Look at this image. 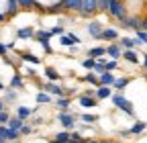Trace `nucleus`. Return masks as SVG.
Here are the masks:
<instances>
[{
  "label": "nucleus",
  "mask_w": 147,
  "mask_h": 143,
  "mask_svg": "<svg viewBox=\"0 0 147 143\" xmlns=\"http://www.w3.org/2000/svg\"><path fill=\"white\" fill-rule=\"evenodd\" d=\"M108 14L113 16V19H117V21H125L127 19V6H125V2H123V0H115V2H110Z\"/></svg>",
  "instance_id": "f257e3e1"
},
{
  "label": "nucleus",
  "mask_w": 147,
  "mask_h": 143,
  "mask_svg": "<svg viewBox=\"0 0 147 143\" xmlns=\"http://www.w3.org/2000/svg\"><path fill=\"white\" fill-rule=\"evenodd\" d=\"M113 104L117 106V109H121V111H125L127 115H135V109H133V104L131 102H129L123 94H113Z\"/></svg>",
  "instance_id": "f03ea898"
},
{
  "label": "nucleus",
  "mask_w": 147,
  "mask_h": 143,
  "mask_svg": "<svg viewBox=\"0 0 147 143\" xmlns=\"http://www.w3.org/2000/svg\"><path fill=\"white\" fill-rule=\"evenodd\" d=\"M98 12V0H82V8H80V16L84 19H90L92 14Z\"/></svg>",
  "instance_id": "7ed1b4c3"
},
{
  "label": "nucleus",
  "mask_w": 147,
  "mask_h": 143,
  "mask_svg": "<svg viewBox=\"0 0 147 143\" xmlns=\"http://www.w3.org/2000/svg\"><path fill=\"white\" fill-rule=\"evenodd\" d=\"M80 41H82V39H78L74 33H63V35H59V43H61L63 47H74V45H80Z\"/></svg>",
  "instance_id": "20e7f679"
},
{
  "label": "nucleus",
  "mask_w": 147,
  "mask_h": 143,
  "mask_svg": "<svg viewBox=\"0 0 147 143\" xmlns=\"http://www.w3.org/2000/svg\"><path fill=\"white\" fill-rule=\"evenodd\" d=\"M43 88L47 90V94H51V96H57V98L65 96V90H63V88H61L59 84H55V82H47Z\"/></svg>",
  "instance_id": "39448f33"
},
{
  "label": "nucleus",
  "mask_w": 147,
  "mask_h": 143,
  "mask_svg": "<svg viewBox=\"0 0 147 143\" xmlns=\"http://www.w3.org/2000/svg\"><path fill=\"white\" fill-rule=\"evenodd\" d=\"M61 8L67 10V12H80L82 8V0H61Z\"/></svg>",
  "instance_id": "423d86ee"
},
{
  "label": "nucleus",
  "mask_w": 147,
  "mask_h": 143,
  "mask_svg": "<svg viewBox=\"0 0 147 143\" xmlns=\"http://www.w3.org/2000/svg\"><path fill=\"white\" fill-rule=\"evenodd\" d=\"M88 33H90V37H94V39H100V35H102V25H100V21H90L88 23Z\"/></svg>",
  "instance_id": "0eeeda50"
},
{
  "label": "nucleus",
  "mask_w": 147,
  "mask_h": 143,
  "mask_svg": "<svg viewBox=\"0 0 147 143\" xmlns=\"http://www.w3.org/2000/svg\"><path fill=\"white\" fill-rule=\"evenodd\" d=\"M123 23V27H127V29H135V31H139L141 27H143V19H139V16H127L125 21H121Z\"/></svg>",
  "instance_id": "6e6552de"
},
{
  "label": "nucleus",
  "mask_w": 147,
  "mask_h": 143,
  "mask_svg": "<svg viewBox=\"0 0 147 143\" xmlns=\"http://www.w3.org/2000/svg\"><path fill=\"white\" fill-rule=\"evenodd\" d=\"M59 123L65 127V131H71V129H74V125H76V123H74V115L67 113V111H61V115H59Z\"/></svg>",
  "instance_id": "1a4fd4ad"
},
{
  "label": "nucleus",
  "mask_w": 147,
  "mask_h": 143,
  "mask_svg": "<svg viewBox=\"0 0 147 143\" xmlns=\"http://www.w3.org/2000/svg\"><path fill=\"white\" fill-rule=\"evenodd\" d=\"M119 45H121V49H135V47H139L141 45V41L135 37H123L121 41H119Z\"/></svg>",
  "instance_id": "9d476101"
},
{
  "label": "nucleus",
  "mask_w": 147,
  "mask_h": 143,
  "mask_svg": "<svg viewBox=\"0 0 147 143\" xmlns=\"http://www.w3.org/2000/svg\"><path fill=\"white\" fill-rule=\"evenodd\" d=\"M16 2H18V8H25V10H33V8L45 10V6H41L37 0H16Z\"/></svg>",
  "instance_id": "9b49d317"
},
{
  "label": "nucleus",
  "mask_w": 147,
  "mask_h": 143,
  "mask_svg": "<svg viewBox=\"0 0 147 143\" xmlns=\"http://www.w3.org/2000/svg\"><path fill=\"white\" fill-rule=\"evenodd\" d=\"M106 55H110L115 61H117L119 57H123V49H121V45H119V43H110V45L106 47Z\"/></svg>",
  "instance_id": "f8f14e48"
},
{
  "label": "nucleus",
  "mask_w": 147,
  "mask_h": 143,
  "mask_svg": "<svg viewBox=\"0 0 147 143\" xmlns=\"http://www.w3.org/2000/svg\"><path fill=\"white\" fill-rule=\"evenodd\" d=\"M78 102H80V106H82V109H92V106H96L98 98H94V96H86V94H80Z\"/></svg>",
  "instance_id": "ddd939ff"
},
{
  "label": "nucleus",
  "mask_w": 147,
  "mask_h": 143,
  "mask_svg": "<svg viewBox=\"0 0 147 143\" xmlns=\"http://www.w3.org/2000/svg\"><path fill=\"white\" fill-rule=\"evenodd\" d=\"M16 55L21 57L23 61H29V63H35V65L41 63V57H37L35 53H29V51H21V53H16Z\"/></svg>",
  "instance_id": "4468645a"
},
{
  "label": "nucleus",
  "mask_w": 147,
  "mask_h": 143,
  "mask_svg": "<svg viewBox=\"0 0 147 143\" xmlns=\"http://www.w3.org/2000/svg\"><path fill=\"white\" fill-rule=\"evenodd\" d=\"M35 37V29L33 27H23L16 31V39H33Z\"/></svg>",
  "instance_id": "2eb2a0df"
},
{
  "label": "nucleus",
  "mask_w": 147,
  "mask_h": 143,
  "mask_svg": "<svg viewBox=\"0 0 147 143\" xmlns=\"http://www.w3.org/2000/svg\"><path fill=\"white\" fill-rule=\"evenodd\" d=\"M98 80H100V86H113L117 78L110 74V72H102V74L98 76Z\"/></svg>",
  "instance_id": "dca6fc26"
},
{
  "label": "nucleus",
  "mask_w": 147,
  "mask_h": 143,
  "mask_svg": "<svg viewBox=\"0 0 147 143\" xmlns=\"http://www.w3.org/2000/svg\"><path fill=\"white\" fill-rule=\"evenodd\" d=\"M102 55H106V47H92V49H88V57H92V59H102Z\"/></svg>",
  "instance_id": "f3484780"
},
{
  "label": "nucleus",
  "mask_w": 147,
  "mask_h": 143,
  "mask_svg": "<svg viewBox=\"0 0 147 143\" xmlns=\"http://www.w3.org/2000/svg\"><path fill=\"white\" fill-rule=\"evenodd\" d=\"M110 96H113V88L98 86V90H96V98H98V100H104V98H110Z\"/></svg>",
  "instance_id": "a211bd4d"
},
{
  "label": "nucleus",
  "mask_w": 147,
  "mask_h": 143,
  "mask_svg": "<svg viewBox=\"0 0 147 143\" xmlns=\"http://www.w3.org/2000/svg\"><path fill=\"white\" fill-rule=\"evenodd\" d=\"M100 39L115 41V39H119V31H117V29H102V35H100Z\"/></svg>",
  "instance_id": "6ab92c4d"
},
{
  "label": "nucleus",
  "mask_w": 147,
  "mask_h": 143,
  "mask_svg": "<svg viewBox=\"0 0 147 143\" xmlns=\"http://www.w3.org/2000/svg\"><path fill=\"white\" fill-rule=\"evenodd\" d=\"M18 12V2L16 0H6V16L10 19V16H14Z\"/></svg>",
  "instance_id": "aec40b11"
},
{
  "label": "nucleus",
  "mask_w": 147,
  "mask_h": 143,
  "mask_svg": "<svg viewBox=\"0 0 147 143\" xmlns=\"http://www.w3.org/2000/svg\"><path fill=\"white\" fill-rule=\"evenodd\" d=\"M123 57H125L129 63H139V57H137L135 49H125V51H123Z\"/></svg>",
  "instance_id": "412c9836"
},
{
  "label": "nucleus",
  "mask_w": 147,
  "mask_h": 143,
  "mask_svg": "<svg viewBox=\"0 0 147 143\" xmlns=\"http://www.w3.org/2000/svg\"><path fill=\"white\" fill-rule=\"evenodd\" d=\"M23 125H25V121H23L21 117H14V119H10V121H8L6 127H8V129H14V131H21Z\"/></svg>",
  "instance_id": "4be33fe9"
},
{
  "label": "nucleus",
  "mask_w": 147,
  "mask_h": 143,
  "mask_svg": "<svg viewBox=\"0 0 147 143\" xmlns=\"http://www.w3.org/2000/svg\"><path fill=\"white\" fill-rule=\"evenodd\" d=\"M23 86H25V80H23V76H21V74H14V76H12V80H10V88L18 90V88H23Z\"/></svg>",
  "instance_id": "5701e85b"
},
{
  "label": "nucleus",
  "mask_w": 147,
  "mask_h": 143,
  "mask_svg": "<svg viewBox=\"0 0 147 143\" xmlns=\"http://www.w3.org/2000/svg\"><path fill=\"white\" fill-rule=\"evenodd\" d=\"M45 78L49 82H55V80H59V72L55 67H45Z\"/></svg>",
  "instance_id": "b1692460"
},
{
  "label": "nucleus",
  "mask_w": 147,
  "mask_h": 143,
  "mask_svg": "<svg viewBox=\"0 0 147 143\" xmlns=\"http://www.w3.org/2000/svg\"><path fill=\"white\" fill-rule=\"evenodd\" d=\"M145 127H147V123H135V125H133V127L129 129L127 133H129V135H139V133H143V131H145Z\"/></svg>",
  "instance_id": "393cba45"
},
{
  "label": "nucleus",
  "mask_w": 147,
  "mask_h": 143,
  "mask_svg": "<svg viewBox=\"0 0 147 143\" xmlns=\"http://www.w3.org/2000/svg\"><path fill=\"white\" fill-rule=\"evenodd\" d=\"M80 80H82V82H88V84H94V86H100V80H98L96 74H86V76H82Z\"/></svg>",
  "instance_id": "a878e982"
},
{
  "label": "nucleus",
  "mask_w": 147,
  "mask_h": 143,
  "mask_svg": "<svg viewBox=\"0 0 147 143\" xmlns=\"http://www.w3.org/2000/svg\"><path fill=\"white\" fill-rule=\"evenodd\" d=\"M31 113H33V111H31V109H27V106H16V117H21L23 121H25V119H29V117H31Z\"/></svg>",
  "instance_id": "bb28decb"
},
{
  "label": "nucleus",
  "mask_w": 147,
  "mask_h": 143,
  "mask_svg": "<svg viewBox=\"0 0 147 143\" xmlns=\"http://www.w3.org/2000/svg\"><path fill=\"white\" fill-rule=\"evenodd\" d=\"M69 137H71V133L69 131H63V133L55 135V141H57V143H69Z\"/></svg>",
  "instance_id": "cd10ccee"
},
{
  "label": "nucleus",
  "mask_w": 147,
  "mask_h": 143,
  "mask_svg": "<svg viewBox=\"0 0 147 143\" xmlns=\"http://www.w3.org/2000/svg\"><path fill=\"white\" fill-rule=\"evenodd\" d=\"M127 84H129V78H117L113 86L117 88V90H125V88H127Z\"/></svg>",
  "instance_id": "c85d7f7f"
},
{
  "label": "nucleus",
  "mask_w": 147,
  "mask_h": 143,
  "mask_svg": "<svg viewBox=\"0 0 147 143\" xmlns=\"http://www.w3.org/2000/svg\"><path fill=\"white\" fill-rule=\"evenodd\" d=\"M45 12L47 14H59V12H63V8H61V4H53V6H45Z\"/></svg>",
  "instance_id": "c756f323"
},
{
  "label": "nucleus",
  "mask_w": 147,
  "mask_h": 143,
  "mask_svg": "<svg viewBox=\"0 0 147 143\" xmlns=\"http://www.w3.org/2000/svg\"><path fill=\"white\" fill-rule=\"evenodd\" d=\"M57 106L61 111H67L69 109V96H61V98H57Z\"/></svg>",
  "instance_id": "7c9ffc66"
},
{
  "label": "nucleus",
  "mask_w": 147,
  "mask_h": 143,
  "mask_svg": "<svg viewBox=\"0 0 147 143\" xmlns=\"http://www.w3.org/2000/svg\"><path fill=\"white\" fill-rule=\"evenodd\" d=\"M33 39H35V41H39V39H51V33H49V31H37Z\"/></svg>",
  "instance_id": "2f4dec72"
},
{
  "label": "nucleus",
  "mask_w": 147,
  "mask_h": 143,
  "mask_svg": "<svg viewBox=\"0 0 147 143\" xmlns=\"http://www.w3.org/2000/svg\"><path fill=\"white\" fill-rule=\"evenodd\" d=\"M37 102H41V104H45V102H51V94L39 92V94H37Z\"/></svg>",
  "instance_id": "473e14b6"
},
{
  "label": "nucleus",
  "mask_w": 147,
  "mask_h": 143,
  "mask_svg": "<svg viewBox=\"0 0 147 143\" xmlns=\"http://www.w3.org/2000/svg\"><path fill=\"white\" fill-rule=\"evenodd\" d=\"M104 63H106V61H102V59H96V63H94V72H96L98 76L102 74V72H106V69H104Z\"/></svg>",
  "instance_id": "72a5a7b5"
},
{
  "label": "nucleus",
  "mask_w": 147,
  "mask_h": 143,
  "mask_svg": "<svg viewBox=\"0 0 147 143\" xmlns=\"http://www.w3.org/2000/svg\"><path fill=\"white\" fill-rule=\"evenodd\" d=\"M108 6H110L108 0H98V12H108Z\"/></svg>",
  "instance_id": "f704fd0d"
},
{
  "label": "nucleus",
  "mask_w": 147,
  "mask_h": 143,
  "mask_svg": "<svg viewBox=\"0 0 147 143\" xmlns=\"http://www.w3.org/2000/svg\"><path fill=\"white\" fill-rule=\"evenodd\" d=\"M14 98H16V90H14V88H10V90L4 92V100H6V102H10V100H14Z\"/></svg>",
  "instance_id": "c9c22d12"
},
{
  "label": "nucleus",
  "mask_w": 147,
  "mask_h": 143,
  "mask_svg": "<svg viewBox=\"0 0 147 143\" xmlns=\"http://www.w3.org/2000/svg\"><path fill=\"white\" fill-rule=\"evenodd\" d=\"M39 43H41V47H43V51H45V53H51V51H53V49H51L49 39H39Z\"/></svg>",
  "instance_id": "e433bc0d"
},
{
  "label": "nucleus",
  "mask_w": 147,
  "mask_h": 143,
  "mask_svg": "<svg viewBox=\"0 0 147 143\" xmlns=\"http://www.w3.org/2000/svg\"><path fill=\"white\" fill-rule=\"evenodd\" d=\"M94 63H96V59H92V57H86V59L82 61V65L88 67V69H94Z\"/></svg>",
  "instance_id": "4c0bfd02"
},
{
  "label": "nucleus",
  "mask_w": 147,
  "mask_h": 143,
  "mask_svg": "<svg viewBox=\"0 0 147 143\" xmlns=\"http://www.w3.org/2000/svg\"><path fill=\"white\" fill-rule=\"evenodd\" d=\"M137 39H139L141 43H145V45H147V31L139 29V31H137Z\"/></svg>",
  "instance_id": "58836bf2"
},
{
  "label": "nucleus",
  "mask_w": 147,
  "mask_h": 143,
  "mask_svg": "<svg viewBox=\"0 0 147 143\" xmlns=\"http://www.w3.org/2000/svg\"><path fill=\"white\" fill-rule=\"evenodd\" d=\"M18 135H21L18 131H14V129H8V137H6V141H16V139H18Z\"/></svg>",
  "instance_id": "ea45409f"
},
{
  "label": "nucleus",
  "mask_w": 147,
  "mask_h": 143,
  "mask_svg": "<svg viewBox=\"0 0 147 143\" xmlns=\"http://www.w3.org/2000/svg\"><path fill=\"white\" fill-rule=\"evenodd\" d=\"M49 33H51V37H53V35H63V27H61V25H57V27L49 29Z\"/></svg>",
  "instance_id": "a19ab883"
},
{
  "label": "nucleus",
  "mask_w": 147,
  "mask_h": 143,
  "mask_svg": "<svg viewBox=\"0 0 147 143\" xmlns=\"http://www.w3.org/2000/svg\"><path fill=\"white\" fill-rule=\"evenodd\" d=\"M104 69H106V72L117 69V61H115V59H113V61H106V63H104Z\"/></svg>",
  "instance_id": "79ce46f5"
},
{
  "label": "nucleus",
  "mask_w": 147,
  "mask_h": 143,
  "mask_svg": "<svg viewBox=\"0 0 147 143\" xmlns=\"http://www.w3.org/2000/svg\"><path fill=\"white\" fill-rule=\"evenodd\" d=\"M82 121L90 125V123H94V121H96V117H94V115H88V113H86V115H82Z\"/></svg>",
  "instance_id": "37998d69"
},
{
  "label": "nucleus",
  "mask_w": 147,
  "mask_h": 143,
  "mask_svg": "<svg viewBox=\"0 0 147 143\" xmlns=\"http://www.w3.org/2000/svg\"><path fill=\"white\" fill-rule=\"evenodd\" d=\"M18 133H21V135H31V133H33V129L29 127V125H23V127H21V131H18Z\"/></svg>",
  "instance_id": "c03bdc74"
},
{
  "label": "nucleus",
  "mask_w": 147,
  "mask_h": 143,
  "mask_svg": "<svg viewBox=\"0 0 147 143\" xmlns=\"http://www.w3.org/2000/svg\"><path fill=\"white\" fill-rule=\"evenodd\" d=\"M0 137H2V139L8 137V127H6V125H0Z\"/></svg>",
  "instance_id": "a18cd8bd"
},
{
  "label": "nucleus",
  "mask_w": 147,
  "mask_h": 143,
  "mask_svg": "<svg viewBox=\"0 0 147 143\" xmlns=\"http://www.w3.org/2000/svg\"><path fill=\"white\" fill-rule=\"evenodd\" d=\"M6 51H8V47H6L4 43H0V57H4V55H6Z\"/></svg>",
  "instance_id": "49530a36"
},
{
  "label": "nucleus",
  "mask_w": 147,
  "mask_h": 143,
  "mask_svg": "<svg viewBox=\"0 0 147 143\" xmlns=\"http://www.w3.org/2000/svg\"><path fill=\"white\" fill-rule=\"evenodd\" d=\"M6 19H8V16H6V14H4V12H0V23H4V21H6Z\"/></svg>",
  "instance_id": "de8ad7c7"
},
{
  "label": "nucleus",
  "mask_w": 147,
  "mask_h": 143,
  "mask_svg": "<svg viewBox=\"0 0 147 143\" xmlns=\"http://www.w3.org/2000/svg\"><path fill=\"white\" fill-rule=\"evenodd\" d=\"M143 31H147V16H145V19H143V27H141Z\"/></svg>",
  "instance_id": "09e8293b"
},
{
  "label": "nucleus",
  "mask_w": 147,
  "mask_h": 143,
  "mask_svg": "<svg viewBox=\"0 0 147 143\" xmlns=\"http://www.w3.org/2000/svg\"><path fill=\"white\" fill-rule=\"evenodd\" d=\"M143 67L147 69V53H145V57H143Z\"/></svg>",
  "instance_id": "8fccbe9b"
},
{
  "label": "nucleus",
  "mask_w": 147,
  "mask_h": 143,
  "mask_svg": "<svg viewBox=\"0 0 147 143\" xmlns=\"http://www.w3.org/2000/svg\"><path fill=\"white\" fill-rule=\"evenodd\" d=\"M102 143H119V141H110V139H102Z\"/></svg>",
  "instance_id": "3c124183"
},
{
  "label": "nucleus",
  "mask_w": 147,
  "mask_h": 143,
  "mask_svg": "<svg viewBox=\"0 0 147 143\" xmlns=\"http://www.w3.org/2000/svg\"><path fill=\"white\" fill-rule=\"evenodd\" d=\"M0 111H4V100H0Z\"/></svg>",
  "instance_id": "603ef678"
},
{
  "label": "nucleus",
  "mask_w": 147,
  "mask_h": 143,
  "mask_svg": "<svg viewBox=\"0 0 147 143\" xmlns=\"http://www.w3.org/2000/svg\"><path fill=\"white\" fill-rule=\"evenodd\" d=\"M2 90H6V88H4V84H2V82H0V92H2Z\"/></svg>",
  "instance_id": "864d4df0"
},
{
  "label": "nucleus",
  "mask_w": 147,
  "mask_h": 143,
  "mask_svg": "<svg viewBox=\"0 0 147 143\" xmlns=\"http://www.w3.org/2000/svg\"><path fill=\"white\" fill-rule=\"evenodd\" d=\"M0 143H6V139H2V137H0Z\"/></svg>",
  "instance_id": "5fc2aeb1"
},
{
  "label": "nucleus",
  "mask_w": 147,
  "mask_h": 143,
  "mask_svg": "<svg viewBox=\"0 0 147 143\" xmlns=\"http://www.w3.org/2000/svg\"><path fill=\"white\" fill-rule=\"evenodd\" d=\"M88 143H102V141H88Z\"/></svg>",
  "instance_id": "6e6d98bb"
},
{
  "label": "nucleus",
  "mask_w": 147,
  "mask_h": 143,
  "mask_svg": "<svg viewBox=\"0 0 147 143\" xmlns=\"http://www.w3.org/2000/svg\"><path fill=\"white\" fill-rule=\"evenodd\" d=\"M108 2H115V0H108Z\"/></svg>",
  "instance_id": "4d7b16f0"
},
{
  "label": "nucleus",
  "mask_w": 147,
  "mask_h": 143,
  "mask_svg": "<svg viewBox=\"0 0 147 143\" xmlns=\"http://www.w3.org/2000/svg\"><path fill=\"white\" fill-rule=\"evenodd\" d=\"M12 143H16V141H12Z\"/></svg>",
  "instance_id": "13d9d810"
},
{
  "label": "nucleus",
  "mask_w": 147,
  "mask_h": 143,
  "mask_svg": "<svg viewBox=\"0 0 147 143\" xmlns=\"http://www.w3.org/2000/svg\"><path fill=\"white\" fill-rule=\"evenodd\" d=\"M145 80H147V76H145Z\"/></svg>",
  "instance_id": "bf43d9fd"
}]
</instances>
